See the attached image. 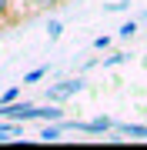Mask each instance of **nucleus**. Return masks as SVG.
I'll return each instance as SVG.
<instances>
[{"mask_svg":"<svg viewBox=\"0 0 147 150\" xmlns=\"http://www.w3.org/2000/svg\"><path fill=\"white\" fill-rule=\"evenodd\" d=\"M44 74H47V70H44V67H40V70H30V74H27V77H23V80H27V83H33V80H40V77H44Z\"/></svg>","mask_w":147,"mask_h":150,"instance_id":"nucleus-7","label":"nucleus"},{"mask_svg":"<svg viewBox=\"0 0 147 150\" xmlns=\"http://www.w3.org/2000/svg\"><path fill=\"white\" fill-rule=\"evenodd\" d=\"M134 30H137V23L131 20V23H124V27H120V37H134Z\"/></svg>","mask_w":147,"mask_h":150,"instance_id":"nucleus-8","label":"nucleus"},{"mask_svg":"<svg viewBox=\"0 0 147 150\" xmlns=\"http://www.w3.org/2000/svg\"><path fill=\"white\" fill-rule=\"evenodd\" d=\"M13 100H17V87H13V90H7L4 97H0V103H13Z\"/></svg>","mask_w":147,"mask_h":150,"instance_id":"nucleus-9","label":"nucleus"},{"mask_svg":"<svg viewBox=\"0 0 147 150\" xmlns=\"http://www.w3.org/2000/svg\"><path fill=\"white\" fill-rule=\"evenodd\" d=\"M0 30H7V23H4V17H0Z\"/></svg>","mask_w":147,"mask_h":150,"instance_id":"nucleus-12","label":"nucleus"},{"mask_svg":"<svg viewBox=\"0 0 147 150\" xmlns=\"http://www.w3.org/2000/svg\"><path fill=\"white\" fill-rule=\"evenodd\" d=\"M94 47H97V50H107V47H110V37H97V40H94Z\"/></svg>","mask_w":147,"mask_h":150,"instance_id":"nucleus-10","label":"nucleus"},{"mask_svg":"<svg viewBox=\"0 0 147 150\" xmlns=\"http://www.w3.org/2000/svg\"><path fill=\"white\" fill-rule=\"evenodd\" d=\"M77 90H80V80H64L60 87H54V90H50V100H67V97L77 93Z\"/></svg>","mask_w":147,"mask_h":150,"instance_id":"nucleus-1","label":"nucleus"},{"mask_svg":"<svg viewBox=\"0 0 147 150\" xmlns=\"http://www.w3.org/2000/svg\"><path fill=\"white\" fill-rule=\"evenodd\" d=\"M33 10H54V7H64V0H30Z\"/></svg>","mask_w":147,"mask_h":150,"instance_id":"nucleus-4","label":"nucleus"},{"mask_svg":"<svg viewBox=\"0 0 147 150\" xmlns=\"http://www.w3.org/2000/svg\"><path fill=\"white\" fill-rule=\"evenodd\" d=\"M0 17H4L7 27H13V23L20 20V17H13V4H10V0H0Z\"/></svg>","mask_w":147,"mask_h":150,"instance_id":"nucleus-3","label":"nucleus"},{"mask_svg":"<svg viewBox=\"0 0 147 150\" xmlns=\"http://www.w3.org/2000/svg\"><path fill=\"white\" fill-rule=\"evenodd\" d=\"M60 30H64L60 23H50V40H57V37H60Z\"/></svg>","mask_w":147,"mask_h":150,"instance_id":"nucleus-11","label":"nucleus"},{"mask_svg":"<svg viewBox=\"0 0 147 150\" xmlns=\"http://www.w3.org/2000/svg\"><path fill=\"white\" fill-rule=\"evenodd\" d=\"M120 130L131 134V137H147V127H131V123H127V127H120Z\"/></svg>","mask_w":147,"mask_h":150,"instance_id":"nucleus-5","label":"nucleus"},{"mask_svg":"<svg viewBox=\"0 0 147 150\" xmlns=\"http://www.w3.org/2000/svg\"><path fill=\"white\" fill-rule=\"evenodd\" d=\"M37 120H50V123H60V120H64V110H57V107H40V110H37Z\"/></svg>","mask_w":147,"mask_h":150,"instance_id":"nucleus-2","label":"nucleus"},{"mask_svg":"<svg viewBox=\"0 0 147 150\" xmlns=\"http://www.w3.org/2000/svg\"><path fill=\"white\" fill-rule=\"evenodd\" d=\"M40 137H44V140H57V137H60V127H47Z\"/></svg>","mask_w":147,"mask_h":150,"instance_id":"nucleus-6","label":"nucleus"},{"mask_svg":"<svg viewBox=\"0 0 147 150\" xmlns=\"http://www.w3.org/2000/svg\"><path fill=\"white\" fill-rule=\"evenodd\" d=\"M17 4H23V0H17Z\"/></svg>","mask_w":147,"mask_h":150,"instance_id":"nucleus-13","label":"nucleus"}]
</instances>
